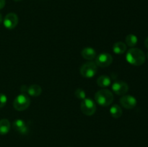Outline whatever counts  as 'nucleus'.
Wrapping results in <instances>:
<instances>
[{"instance_id":"4468645a","label":"nucleus","mask_w":148,"mask_h":147,"mask_svg":"<svg viewBox=\"0 0 148 147\" xmlns=\"http://www.w3.org/2000/svg\"><path fill=\"white\" fill-rule=\"evenodd\" d=\"M113 51L116 53V54H123L127 50V45L123 42H116L113 46Z\"/></svg>"},{"instance_id":"1a4fd4ad","label":"nucleus","mask_w":148,"mask_h":147,"mask_svg":"<svg viewBox=\"0 0 148 147\" xmlns=\"http://www.w3.org/2000/svg\"><path fill=\"white\" fill-rule=\"evenodd\" d=\"M112 90L116 95L123 96L128 92L129 86L126 82L123 81H116L113 83Z\"/></svg>"},{"instance_id":"5701e85b","label":"nucleus","mask_w":148,"mask_h":147,"mask_svg":"<svg viewBox=\"0 0 148 147\" xmlns=\"http://www.w3.org/2000/svg\"><path fill=\"white\" fill-rule=\"evenodd\" d=\"M13 1H22V0H13Z\"/></svg>"},{"instance_id":"f257e3e1","label":"nucleus","mask_w":148,"mask_h":147,"mask_svg":"<svg viewBox=\"0 0 148 147\" xmlns=\"http://www.w3.org/2000/svg\"><path fill=\"white\" fill-rule=\"evenodd\" d=\"M126 59L130 64L134 66H141L145 62L146 56L141 49L132 48L127 51Z\"/></svg>"},{"instance_id":"6e6552de","label":"nucleus","mask_w":148,"mask_h":147,"mask_svg":"<svg viewBox=\"0 0 148 147\" xmlns=\"http://www.w3.org/2000/svg\"><path fill=\"white\" fill-rule=\"evenodd\" d=\"M120 103L123 108L127 110H132L137 105V99L132 95H123L119 99Z\"/></svg>"},{"instance_id":"a211bd4d","label":"nucleus","mask_w":148,"mask_h":147,"mask_svg":"<svg viewBox=\"0 0 148 147\" xmlns=\"http://www.w3.org/2000/svg\"><path fill=\"white\" fill-rule=\"evenodd\" d=\"M75 95L77 99H82V100H83L84 99L86 98V93H85V90L81 89V88H78V89L75 90Z\"/></svg>"},{"instance_id":"b1692460","label":"nucleus","mask_w":148,"mask_h":147,"mask_svg":"<svg viewBox=\"0 0 148 147\" xmlns=\"http://www.w3.org/2000/svg\"><path fill=\"white\" fill-rule=\"evenodd\" d=\"M147 59H148V52H147Z\"/></svg>"},{"instance_id":"f03ea898","label":"nucleus","mask_w":148,"mask_h":147,"mask_svg":"<svg viewBox=\"0 0 148 147\" xmlns=\"http://www.w3.org/2000/svg\"><path fill=\"white\" fill-rule=\"evenodd\" d=\"M114 95L108 89H101L95 95V100L101 106L108 107L114 101Z\"/></svg>"},{"instance_id":"7ed1b4c3","label":"nucleus","mask_w":148,"mask_h":147,"mask_svg":"<svg viewBox=\"0 0 148 147\" xmlns=\"http://www.w3.org/2000/svg\"><path fill=\"white\" fill-rule=\"evenodd\" d=\"M30 99L25 94L17 95L13 102V107L17 111H24L30 107Z\"/></svg>"},{"instance_id":"ddd939ff","label":"nucleus","mask_w":148,"mask_h":147,"mask_svg":"<svg viewBox=\"0 0 148 147\" xmlns=\"http://www.w3.org/2000/svg\"><path fill=\"white\" fill-rule=\"evenodd\" d=\"M10 122L9 120L1 119L0 120V135H6L9 133L10 130Z\"/></svg>"},{"instance_id":"2eb2a0df","label":"nucleus","mask_w":148,"mask_h":147,"mask_svg":"<svg viewBox=\"0 0 148 147\" xmlns=\"http://www.w3.org/2000/svg\"><path fill=\"white\" fill-rule=\"evenodd\" d=\"M111 84V78L106 75H102L97 79V84L101 87H107Z\"/></svg>"},{"instance_id":"f8f14e48","label":"nucleus","mask_w":148,"mask_h":147,"mask_svg":"<svg viewBox=\"0 0 148 147\" xmlns=\"http://www.w3.org/2000/svg\"><path fill=\"white\" fill-rule=\"evenodd\" d=\"M27 93L31 97H38L41 95L42 89L39 85L38 84H32L30 86H27Z\"/></svg>"},{"instance_id":"20e7f679","label":"nucleus","mask_w":148,"mask_h":147,"mask_svg":"<svg viewBox=\"0 0 148 147\" xmlns=\"http://www.w3.org/2000/svg\"><path fill=\"white\" fill-rule=\"evenodd\" d=\"M97 67H98V66L95 64V62L88 61L84 63L81 66L79 72L83 77L90 79V78H92L96 74L97 71H98V68Z\"/></svg>"},{"instance_id":"423d86ee","label":"nucleus","mask_w":148,"mask_h":147,"mask_svg":"<svg viewBox=\"0 0 148 147\" xmlns=\"http://www.w3.org/2000/svg\"><path fill=\"white\" fill-rule=\"evenodd\" d=\"M95 64L101 68H106L110 66L113 62V57L110 53H103L98 55L95 58Z\"/></svg>"},{"instance_id":"aec40b11","label":"nucleus","mask_w":148,"mask_h":147,"mask_svg":"<svg viewBox=\"0 0 148 147\" xmlns=\"http://www.w3.org/2000/svg\"><path fill=\"white\" fill-rule=\"evenodd\" d=\"M5 0H0V10L3 9L5 6Z\"/></svg>"},{"instance_id":"4be33fe9","label":"nucleus","mask_w":148,"mask_h":147,"mask_svg":"<svg viewBox=\"0 0 148 147\" xmlns=\"http://www.w3.org/2000/svg\"><path fill=\"white\" fill-rule=\"evenodd\" d=\"M2 22H3V17H2V15H1V14L0 13V24H1Z\"/></svg>"},{"instance_id":"39448f33","label":"nucleus","mask_w":148,"mask_h":147,"mask_svg":"<svg viewBox=\"0 0 148 147\" xmlns=\"http://www.w3.org/2000/svg\"><path fill=\"white\" fill-rule=\"evenodd\" d=\"M80 109L82 113L88 116H91L96 112V104L90 98H85L80 104Z\"/></svg>"},{"instance_id":"9b49d317","label":"nucleus","mask_w":148,"mask_h":147,"mask_svg":"<svg viewBox=\"0 0 148 147\" xmlns=\"http://www.w3.org/2000/svg\"><path fill=\"white\" fill-rule=\"evenodd\" d=\"M81 55L83 59L88 61L93 60L97 56L96 51L95 50V49L90 47H87L82 49L81 51Z\"/></svg>"},{"instance_id":"dca6fc26","label":"nucleus","mask_w":148,"mask_h":147,"mask_svg":"<svg viewBox=\"0 0 148 147\" xmlns=\"http://www.w3.org/2000/svg\"><path fill=\"white\" fill-rule=\"evenodd\" d=\"M109 111L111 116L114 118H116V119L120 118L122 115V109H121V108L119 105H116V104L112 105L111 108H110Z\"/></svg>"},{"instance_id":"412c9836","label":"nucleus","mask_w":148,"mask_h":147,"mask_svg":"<svg viewBox=\"0 0 148 147\" xmlns=\"http://www.w3.org/2000/svg\"><path fill=\"white\" fill-rule=\"evenodd\" d=\"M145 47L148 49V37L145 39Z\"/></svg>"},{"instance_id":"f3484780","label":"nucleus","mask_w":148,"mask_h":147,"mask_svg":"<svg viewBox=\"0 0 148 147\" xmlns=\"http://www.w3.org/2000/svg\"><path fill=\"white\" fill-rule=\"evenodd\" d=\"M138 42V38L135 35L129 34L125 38V44L131 48H134Z\"/></svg>"},{"instance_id":"6ab92c4d","label":"nucleus","mask_w":148,"mask_h":147,"mask_svg":"<svg viewBox=\"0 0 148 147\" xmlns=\"http://www.w3.org/2000/svg\"><path fill=\"white\" fill-rule=\"evenodd\" d=\"M7 102V97L4 94H0V108H4Z\"/></svg>"},{"instance_id":"0eeeda50","label":"nucleus","mask_w":148,"mask_h":147,"mask_svg":"<svg viewBox=\"0 0 148 147\" xmlns=\"http://www.w3.org/2000/svg\"><path fill=\"white\" fill-rule=\"evenodd\" d=\"M19 22L18 17L15 13L10 12L7 14L4 17L3 20V24L4 26L8 30H12L15 28L16 26L17 25Z\"/></svg>"},{"instance_id":"9d476101","label":"nucleus","mask_w":148,"mask_h":147,"mask_svg":"<svg viewBox=\"0 0 148 147\" xmlns=\"http://www.w3.org/2000/svg\"><path fill=\"white\" fill-rule=\"evenodd\" d=\"M12 127L14 131L18 132L19 133L23 134V135H25L28 132V127L26 125L25 122L22 119L15 120L13 122Z\"/></svg>"}]
</instances>
